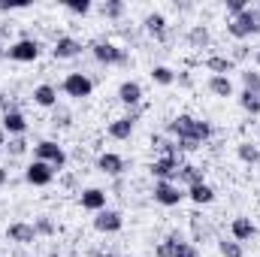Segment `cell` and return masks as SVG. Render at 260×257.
<instances>
[{
	"label": "cell",
	"instance_id": "6da1fadb",
	"mask_svg": "<svg viewBox=\"0 0 260 257\" xmlns=\"http://www.w3.org/2000/svg\"><path fill=\"white\" fill-rule=\"evenodd\" d=\"M224 30L233 37V40H248V37H257L260 34V12L257 6H248L242 15H236V18H227V24H224Z\"/></svg>",
	"mask_w": 260,
	"mask_h": 257
},
{
	"label": "cell",
	"instance_id": "7a4b0ae2",
	"mask_svg": "<svg viewBox=\"0 0 260 257\" xmlns=\"http://www.w3.org/2000/svg\"><path fill=\"white\" fill-rule=\"evenodd\" d=\"M91 55H94L97 64H103V67H127L130 64L127 49H121L112 40H94L91 43Z\"/></svg>",
	"mask_w": 260,
	"mask_h": 257
},
{
	"label": "cell",
	"instance_id": "3957f363",
	"mask_svg": "<svg viewBox=\"0 0 260 257\" xmlns=\"http://www.w3.org/2000/svg\"><path fill=\"white\" fill-rule=\"evenodd\" d=\"M34 160H43V164H49L55 173H61L67 167V151L61 142H55V139H40L37 145H34Z\"/></svg>",
	"mask_w": 260,
	"mask_h": 257
},
{
	"label": "cell",
	"instance_id": "277c9868",
	"mask_svg": "<svg viewBox=\"0 0 260 257\" xmlns=\"http://www.w3.org/2000/svg\"><path fill=\"white\" fill-rule=\"evenodd\" d=\"M61 91H64L70 100H88V97L94 94V79H91L88 73H82V70H73V73L64 76Z\"/></svg>",
	"mask_w": 260,
	"mask_h": 257
},
{
	"label": "cell",
	"instance_id": "5b68a950",
	"mask_svg": "<svg viewBox=\"0 0 260 257\" xmlns=\"http://www.w3.org/2000/svg\"><path fill=\"white\" fill-rule=\"evenodd\" d=\"M40 55H43V46H40V40H34V37H21V40H15V43L6 49V58L15 61V64H34Z\"/></svg>",
	"mask_w": 260,
	"mask_h": 257
},
{
	"label": "cell",
	"instance_id": "8992f818",
	"mask_svg": "<svg viewBox=\"0 0 260 257\" xmlns=\"http://www.w3.org/2000/svg\"><path fill=\"white\" fill-rule=\"evenodd\" d=\"M151 197H154V203H160V206L173 209V206H182V200L188 197V191H185L179 182H154Z\"/></svg>",
	"mask_w": 260,
	"mask_h": 257
},
{
	"label": "cell",
	"instance_id": "52a82bcc",
	"mask_svg": "<svg viewBox=\"0 0 260 257\" xmlns=\"http://www.w3.org/2000/svg\"><path fill=\"white\" fill-rule=\"evenodd\" d=\"M179 167H182V154H170V157H154V160L148 164V173H151L157 182H176Z\"/></svg>",
	"mask_w": 260,
	"mask_h": 257
},
{
	"label": "cell",
	"instance_id": "ba28073f",
	"mask_svg": "<svg viewBox=\"0 0 260 257\" xmlns=\"http://www.w3.org/2000/svg\"><path fill=\"white\" fill-rule=\"evenodd\" d=\"M197 115H188V112H179L176 118H170V124H167V130L173 133V139H194V142H200L197 139ZM203 145V142H200Z\"/></svg>",
	"mask_w": 260,
	"mask_h": 257
},
{
	"label": "cell",
	"instance_id": "9c48e42d",
	"mask_svg": "<svg viewBox=\"0 0 260 257\" xmlns=\"http://www.w3.org/2000/svg\"><path fill=\"white\" fill-rule=\"evenodd\" d=\"M24 182L34 185V188H49L55 182V170L49 164H43V160H30L24 167Z\"/></svg>",
	"mask_w": 260,
	"mask_h": 257
},
{
	"label": "cell",
	"instance_id": "30bf717a",
	"mask_svg": "<svg viewBox=\"0 0 260 257\" xmlns=\"http://www.w3.org/2000/svg\"><path fill=\"white\" fill-rule=\"evenodd\" d=\"M0 127L6 130V136H24L27 133V118H24L21 109H15L12 103H6L3 118H0Z\"/></svg>",
	"mask_w": 260,
	"mask_h": 257
},
{
	"label": "cell",
	"instance_id": "8fae6325",
	"mask_svg": "<svg viewBox=\"0 0 260 257\" xmlns=\"http://www.w3.org/2000/svg\"><path fill=\"white\" fill-rule=\"evenodd\" d=\"M133 127H136V112H127V115L112 118V121L106 124V133H109L112 139H118V142H127L130 136H133Z\"/></svg>",
	"mask_w": 260,
	"mask_h": 257
},
{
	"label": "cell",
	"instance_id": "7c38bea8",
	"mask_svg": "<svg viewBox=\"0 0 260 257\" xmlns=\"http://www.w3.org/2000/svg\"><path fill=\"white\" fill-rule=\"evenodd\" d=\"M142 27H145V34L154 37L157 43H167V37H170V21H167L164 12H148V15L142 18Z\"/></svg>",
	"mask_w": 260,
	"mask_h": 257
},
{
	"label": "cell",
	"instance_id": "4fadbf2b",
	"mask_svg": "<svg viewBox=\"0 0 260 257\" xmlns=\"http://www.w3.org/2000/svg\"><path fill=\"white\" fill-rule=\"evenodd\" d=\"M97 170H100L103 176L118 179V176H124V173H127V160H124L121 154H115V151H103V154L97 157Z\"/></svg>",
	"mask_w": 260,
	"mask_h": 257
},
{
	"label": "cell",
	"instance_id": "5bb4252c",
	"mask_svg": "<svg viewBox=\"0 0 260 257\" xmlns=\"http://www.w3.org/2000/svg\"><path fill=\"white\" fill-rule=\"evenodd\" d=\"M6 239L15 242V245H34L40 236H37L34 224H27V221H12V224L6 227Z\"/></svg>",
	"mask_w": 260,
	"mask_h": 257
},
{
	"label": "cell",
	"instance_id": "9a60e30c",
	"mask_svg": "<svg viewBox=\"0 0 260 257\" xmlns=\"http://www.w3.org/2000/svg\"><path fill=\"white\" fill-rule=\"evenodd\" d=\"M121 227H124V218L115 209H103V212L94 215V230L97 233H118Z\"/></svg>",
	"mask_w": 260,
	"mask_h": 257
},
{
	"label": "cell",
	"instance_id": "2e32d148",
	"mask_svg": "<svg viewBox=\"0 0 260 257\" xmlns=\"http://www.w3.org/2000/svg\"><path fill=\"white\" fill-rule=\"evenodd\" d=\"M257 236V224L248 218V215H236L233 221H230V239H236V242H251Z\"/></svg>",
	"mask_w": 260,
	"mask_h": 257
},
{
	"label": "cell",
	"instance_id": "e0dca14e",
	"mask_svg": "<svg viewBox=\"0 0 260 257\" xmlns=\"http://www.w3.org/2000/svg\"><path fill=\"white\" fill-rule=\"evenodd\" d=\"M82 55V43L76 40V37H58L55 40V46H52V58L55 61H70V58H79Z\"/></svg>",
	"mask_w": 260,
	"mask_h": 257
},
{
	"label": "cell",
	"instance_id": "ac0fdd59",
	"mask_svg": "<svg viewBox=\"0 0 260 257\" xmlns=\"http://www.w3.org/2000/svg\"><path fill=\"white\" fill-rule=\"evenodd\" d=\"M142 97H145V91H142V85H139V82L127 79V82H121V85H118V103H121V106H127V109H139Z\"/></svg>",
	"mask_w": 260,
	"mask_h": 257
},
{
	"label": "cell",
	"instance_id": "d6986e66",
	"mask_svg": "<svg viewBox=\"0 0 260 257\" xmlns=\"http://www.w3.org/2000/svg\"><path fill=\"white\" fill-rule=\"evenodd\" d=\"M106 200H109V194L103 191V188H85V191H79V206L88 209V212H94V215L106 209Z\"/></svg>",
	"mask_w": 260,
	"mask_h": 257
},
{
	"label": "cell",
	"instance_id": "ffe728a7",
	"mask_svg": "<svg viewBox=\"0 0 260 257\" xmlns=\"http://www.w3.org/2000/svg\"><path fill=\"white\" fill-rule=\"evenodd\" d=\"M30 100H34V106H40V109H55V106H58V88L49 85V82H43V85H37V88L30 91Z\"/></svg>",
	"mask_w": 260,
	"mask_h": 257
},
{
	"label": "cell",
	"instance_id": "44dd1931",
	"mask_svg": "<svg viewBox=\"0 0 260 257\" xmlns=\"http://www.w3.org/2000/svg\"><path fill=\"white\" fill-rule=\"evenodd\" d=\"M176 182L188 191V188H194V185H203V182H206V170H203V167H197V164H185V160H182Z\"/></svg>",
	"mask_w": 260,
	"mask_h": 257
},
{
	"label": "cell",
	"instance_id": "7402d4cb",
	"mask_svg": "<svg viewBox=\"0 0 260 257\" xmlns=\"http://www.w3.org/2000/svg\"><path fill=\"white\" fill-rule=\"evenodd\" d=\"M203 67L212 76H230V73H236V64L230 61V55H206L203 58Z\"/></svg>",
	"mask_w": 260,
	"mask_h": 257
},
{
	"label": "cell",
	"instance_id": "603a6c76",
	"mask_svg": "<svg viewBox=\"0 0 260 257\" xmlns=\"http://www.w3.org/2000/svg\"><path fill=\"white\" fill-rule=\"evenodd\" d=\"M206 88H209L215 97H221V100H227V97H233V94H236V91H233V82H230V76H209Z\"/></svg>",
	"mask_w": 260,
	"mask_h": 257
},
{
	"label": "cell",
	"instance_id": "cb8c5ba5",
	"mask_svg": "<svg viewBox=\"0 0 260 257\" xmlns=\"http://www.w3.org/2000/svg\"><path fill=\"white\" fill-rule=\"evenodd\" d=\"M236 157H239L245 167H254V164H260V148L251 139H242V142L236 145Z\"/></svg>",
	"mask_w": 260,
	"mask_h": 257
},
{
	"label": "cell",
	"instance_id": "d4e9b609",
	"mask_svg": "<svg viewBox=\"0 0 260 257\" xmlns=\"http://www.w3.org/2000/svg\"><path fill=\"white\" fill-rule=\"evenodd\" d=\"M188 46H191V49H209V46H212V34H209L206 24H194V27L188 30Z\"/></svg>",
	"mask_w": 260,
	"mask_h": 257
},
{
	"label": "cell",
	"instance_id": "484cf974",
	"mask_svg": "<svg viewBox=\"0 0 260 257\" xmlns=\"http://www.w3.org/2000/svg\"><path fill=\"white\" fill-rule=\"evenodd\" d=\"M148 76H151V82H154V85H160V88L176 85V70H173V67H167V64H154Z\"/></svg>",
	"mask_w": 260,
	"mask_h": 257
},
{
	"label": "cell",
	"instance_id": "4316f807",
	"mask_svg": "<svg viewBox=\"0 0 260 257\" xmlns=\"http://www.w3.org/2000/svg\"><path fill=\"white\" fill-rule=\"evenodd\" d=\"M188 200H194L197 206H209V203H215V188L212 185H194V188H188Z\"/></svg>",
	"mask_w": 260,
	"mask_h": 257
},
{
	"label": "cell",
	"instance_id": "83f0119b",
	"mask_svg": "<svg viewBox=\"0 0 260 257\" xmlns=\"http://www.w3.org/2000/svg\"><path fill=\"white\" fill-rule=\"evenodd\" d=\"M124 12H127V3H121V0H106V3L100 6V15H103L106 21H121Z\"/></svg>",
	"mask_w": 260,
	"mask_h": 257
},
{
	"label": "cell",
	"instance_id": "f1b7e54d",
	"mask_svg": "<svg viewBox=\"0 0 260 257\" xmlns=\"http://www.w3.org/2000/svg\"><path fill=\"white\" fill-rule=\"evenodd\" d=\"M182 239H185V236H182L179 230H173V233H170L167 239H160V242H157L154 254H157V257H173V251H176V245H179Z\"/></svg>",
	"mask_w": 260,
	"mask_h": 257
},
{
	"label": "cell",
	"instance_id": "f546056e",
	"mask_svg": "<svg viewBox=\"0 0 260 257\" xmlns=\"http://www.w3.org/2000/svg\"><path fill=\"white\" fill-rule=\"evenodd\" d=\"M218 251H221V257H245V245L236 242V239L221 236V239H218Z\"/></svg>",
	"mask_w": 260,
	"mask_h": 257
},
{
	"label": "cell",
	"instance_id": "4dcf8cb0",
	"mask_svg": "<svg viewBox=\"0 0 260 257\" xmlns=\"http://www.w3.org/2000/svg\"><path fill=\"white\" fill-rule=\"evenodd\" d=\"M239 106L248 112V115H260V97L257 94H251V91H239Z\"/></svg>",
	"mask_w": 260,
	"mask_h": 257
},
{
	"label": "cell",
	"instance_id": "1f68e13d",
	"mask_svg": "<svg viewBox=\"0 0 260 257\" xmlns=\"http://www.w3.org/2000/svg\"><path fill=\"white\" fill-rule=\"evenodd\" d=\"M27 145H30V142H27L24 136H9V142H6V148H3V151H6L9 157H21V154L27 151Z\"/></svg>",
	"mask_w": 260,
	"mask_h": 257
},
{
	"label": "cell",
	"instance_id": "d6a6232c",
	"mask_svg": "<svg viewBox=\"0 0 260 257\" xmlns=\"http://www.w3.org/2000/svg\"><path fill=\"white\" fill-rule=\"evenodd\" d=\"M34 230H37V236H55V233H58V227H55V221H52L49 215H40V218L34 221Z\"/></svg>",
	"mask_w": 260,
	"mask_h": 257
},
{
	"label": "cell",
	"instance_id": "836d02e7",
	"mask_svg": "<svg viewBox=\"0 0 260 257\" xmlns=\"http://www.w3.org/2000/svg\"><path fill=\"white\" fill-rule=\"evenodd\" d=\"M52 124H55V127H70V124H73V112L64 109V106H55V109H52Z\"/></svg>",
	"mask_w": 260,
	"mask_h": 257
},
{
	"label": "cell",
	"instance_id": "e575fe53",
	"mask_svg": "<svg viewBox=\"0 0 260 257\" xmlns=\"http://www.w3.org/2000/svg\"><path fill=\"white\" fill-rule=\"evenodd\" d=\"M239 76H242V85H245V91L257 94V91H260V73H257V70H242Z\"/></svg>",
	"mask_w": 260,
	"mask_h": 257
},
{
	"label": "cell",
	"instance_id": "d590c367",
	"mask_svg": "<svg viewBox=\"0 0 260 257\" xmlns=\"http://www.w3.org/2000/svg\"><path fill=\"white\" fill-rule=\"evenodd\" d=\"M173 257H203V254H200V248H197L194 242L182 239V242L176 245V251H173Z\"/></svg>",
	"mask_w": 260,
	"mask_h": 257
},
{
	"label": "cell",
	"instance_id": "8d00e7d4",
	"mask_svg": "<svg viewBox=\"0 0 260 257\" xmlns=\"http://www.w3.org/2000/svg\"><path fill=\"white\" fill-rule=\"evenodd\" d=\"M191 227H194V239H197V242H203V239H209V236H212L209 224H203V221H200V215H191Z\"/></svg>",
	"mask_w": 260,
	"mask_h": 257
},
{
	"label": "cell",
	"instance_id": "74e56055",
	"mask_svg": "<svg viewBox=\"0 0 260 257\" xmlns=\"http://www.w3.org/2000/svg\"><path fill=\"white\" fill-rule=\"evenodd\" d=\"M94 6H91V0H70L67 3V12H73V15H88Z\"/></svg>",
	"mask_w": 260,
	"mask_h": 257
},
{
	"label": "cell",
	"instance_id": "f35d334b",
	"mask_svg": "<svg viewBox=\"0 0 260 257\" xmlns=\"http://www.w3.org/2000/svg\"><path fill=\"white\" fill-rule=\"evenodd\" d=\"M224 9H227V18H236V15H242L248 9V0H227Z\"/></svg>",
	"mask_w": 260,
	"mask_h": 257
},
{
	"label": "cell",
	"instance_id": "ab89813d",
	"mask_svg": "<svg viewBox=\"0 0 260 257\" xmlns=\"http://www.w3.org/2000/svg\"><path fill=\"white\" fill-rule=\"evenodd\" d=\"M245 58H248V46H245V43L233 46V52H230V61H233V64H239V61H245Z\"/></svg>",
	"mask_w": 260,
	"mask_h": 257
},
{
	"label": "cell",
	"instance_id": "60d3db41",
	"mask_svg": "<svg viewBox=\"0 0 260 257\" xmlns=\"http://www.w3.org/2000/svg\"><path fill=\"white\" fill-rule=\"evenodd\" d=\"M6 34L9 27H0V55H6Z\"/></svg>",
	"mask_w": 260,
	"mask_h": 257
},
{
	"label": "cell",
	"instance_id": "b9f144b4",
	"mask_svg": "<svg viewBox=\"0 0 260 257\" xmlns=\"http://www.w3.org/2000/svg\"><path fill=\"white\" fill-rule=\"evenodd\" d=\"M6 182H9V170L0 167V188H6Z\"/></svg>",
	"mask_w": 260,
	"mask_h": 257
},
{
	"label": "cell",
	"instance_id": "7bdbcfd3",
	"mask_svg": "<svg viewBox=\"0 0 260 257\" xmlns=\"http://www.w3.org/2000/svg\"><path fill=\"white\" fill-rule=\"evenodd\" d=\"M6 142H9V139H6V130L0 127V151H3V148H6Z\"/></svg>",
	"mask_w": 260,
	"mask_h": 257
},
{
	"label": "cell",
	"instance_id": "ee69618b",
	"mask_svg": "<svg viewBox=\"0 0 260 257\" xmlns=\"http://www.w3.org/2000/svg\"><path fill=\"white\" fill-rule=\"evenodd\" d=\"M0 109H6V94L0 91Z\"/></svg>",
	"mask_w": 260,
	"mask_h": 257
},
{
	"label": "cell",
	"instance_id": "f6af8a7d",
	"mask_svg": "<svg viewBox=\"0 0 260 257\" xmlns=\"http://www.w3.org/2000/svg\"><path fill=\"white\" fill-rule=\"evenodd\" d=\"M254 64L260 67V49H257V52H254Z\"/></svg>",
	"mask_w": 260,
	"mask_h": 257
},
{
	"label": "cell",
	"instance_id": "bcb514c9",
	"mask_svg": "<svg viewBox=\"0 0 260 257\" xmlns=\"http://www.w3.org/2000/svg\"><path fill=\"white\" fill-rule=\"evenodd\" d=\"M97 257H115V254H97Z\"/></svg>",
	"mask_w": 260,
	"mask_h": 257
},
{
	"label": "cell",
	"instance_id": "7dc6e473",
	"mask_svg": "<svg viewBox=\"0 0 260 257\" xmlns=\"http://www.w3.org/2000/svg\"><path fill=\"white\" fill-rule=\"evenodd\" d=\"M257 12H260V3H257Z\"/></svg>",
	"mask_w": 260,
	"mask_h": 257
},
{
	"label": "cell",
	"instance_id": "c3c4849f",
	"mask_svg": "<svg viewBox=\"0 0 260 257\" xmlns=\"http://www.w3.org/2000/svg\"><path fill=\"white\" fill-rule=\"evenodd\" d=\"M0 157H3V151H0Z\"/></svg>",
	"mask_w": 260,
	"mask_h": 257
},
{
	"label": "cell",
	"instance_id": "681fc988",
	"mask_svg": "<svg viewBox=\"0 0 260 257\" xmlns=\"http://www.w3.org/2000/svg\"><path fill=\"white\" fill-rule=\"evenodd\" d=\"M257 97H260V91H257Z\"/></svg>",
	"mask_w": 260,
	"mask_h": 257
}]
</instances>
